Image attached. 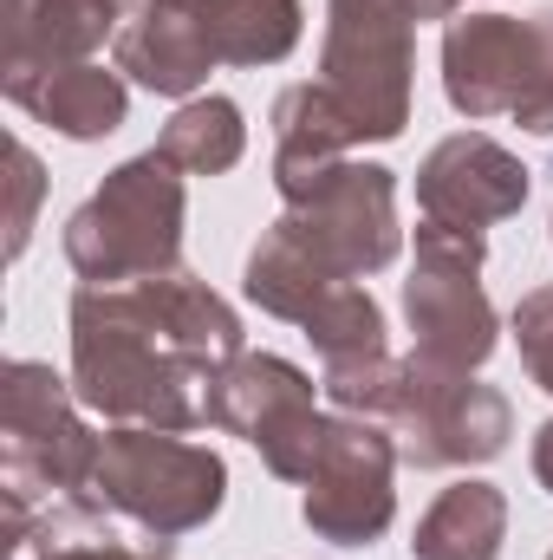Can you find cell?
I'll return each instance as SVG.
<instances>
[{
    "mask_svg": "<svg viewBox=\"0 0 553 560\" xmlns=\"http://www.w3.org/2000/svg\"><path fill=\"white\" fill-rule=\"evenodd\" d=\"M391 436L398 456L411 469H469V463H495L515 436V411L495 385H482L475 372H449L430 359H404L398 372V398H391Z\"/></svg>",
    "mask_w": 553,
    "mask_h": 560,
    "instance_id": "8",
    "label": "cell"
},
{
    "mask_svg": "<svg viewBox=\"0 0 553 560\" xmlns=\"http://www.w3.org/2000/svg\"><path fill=\"white\" fill-rule=\"evenodd\" d=\"M222 495H228V463L209 443H189L176 430L118 423L98 450L92 502H105L143 535H163V541L196 535L222 515Z\"/></svg>",
    "mask_w": 553,
    "mask_h": 560,
    "instance_id": "6",
    "label": "cell"
},
{
    "mask_svg": "<svg viewBox=\"0 0 553 560\" xmlns=\"http://www.w3.org/2000/svg\"><path fill=\"white\" fill-rule=\"evenodd\" d=\"M196 13L222 66H280L306 33L299 0H196Z\"/></svg>",
    "mask_w": 553,
    "mask_h": 560,
    "instance_id": "18",
    "label": "cell"
},
{
    "mask_svg": "<svg viewBox=\"0 0 553 560\" xmlns=\"http://www.w3.org/2000/svg\"><path fill=\"white\" fill-rule=\"evenodd\" d=\"M0 26H7L0 79H13V72H39V66L92 59L105 39H118L125 0H0Z\"/></svg>",
    "mask_w": 553,
    "mask_h": 560,
    "instance_id": "15",
    "label": "cell"
},
{
    "mask_svg": "<svg viewBox=\"0 0 553 560\" xmlns=\"http://www.w3.org/2000/svg\"><path fill=\"white\" fill-rule=\"evenodd\" d=\"M404 319H411V352L449 372L489 365L502 319L482 287V235H449V229H416V261L404 280Z\"/></svg>",
    "mask_w": 553,
    "mask_h": 560,
    "instance_id": "9",
    "label": "cell"
},
{
    "mask_svg": "<svg viewBox=\"0 0 553 560\" xmlns=\"http://www.w3.org/2000/svg\"><path fill=\"white\" fill-rule=\"evenodd\" d=\"M33 560H169V541L150 535V541H125L111 528V509L92 502V495H59L39 528H33Z\"/></svg>",
    "mask_w": 553,
    "mask_h": 560,
    "instance_id": "19",
    "label": "cell"
},
{
    "mask_svg": "<svg viewBox=\"0 0 553 560\" xmlns=\"http://www.w3.org/2000/svg\"><path fill=\"white\" fill-rule=\"evenodd\" d=\"M313 378L280 359V352H242L215 385H209V423L255 443L261 463L274 469L280 482H306L319 443H326V423L319 405H313Z\"/></svg>",
    "mask_w": 553,
    "mask_h": 560,
    "instance_id": "11",
    "label": "cell"
},
{
    "mask_svg": "<svg viewBox=\"0 0 553 560\" xmlns=\"http://www.w3.org/2000/svg\"><path fill=\"white\" fill-rule=\"evenodd\" d=\"M528 189H534L528 163L482 131L443 138L416 170V209L430 229H449V235H489L495 222L521 215Z\"/></svg>",
    "mask_w": 553,
    "mask_h": 560,
    "instance_id": "12",
    "label": "cell"
},
{
    "mask_svg": "<svg viewBox=\"0 0 553 560\" xmlns=\"http://www.w3.org/2000/svg\"><path fill=\"white\" fill-rule=\"evenodd\" d=\"M105 436L79 418L72 378L39 359L0 372V489L7 495H92Z\"/></svg>",
    "mask_w": 553,
    "mask_h": 560,
    "instance_id": "7",
    "label": "cell"
},
{
    "mask_svg": "<svg viewBox=\"0 0 553 560\" xmlns=\"http://www.w3.org/2000/svg\"><path fill=\"white\" fill-rule=\"evenodd\" d=\"M156 150L183 170V176H228L242 156H248V125H242V105L222 98V92H202V98H183L176 118L163 125Z\"/></svg>",
    "mask_w": 553,
    "mask_h": 560,
    "instance_id": "20",
    "label": "cell"
},
{
    "mask_svg": "<svg viewBox=\"0 0 553 560\" xmlns=\"http://www.w3.org/2000/svg\"><path fill=\"white\" fill-rule=\"evenodd\" d=\"M423 20H443L436 0H326L319 85L339 98L358 143L404 138Z\"/></svg>",
    "mask_w": 553,
    "mask_h": 560,
    "instance_id": "3",
    "label": "cell"
},
{
    "mask_svg": "<svg viewBox=\"0 0 553 560\" xmlns=\"http://www.w3.org/2000/svg\"><path fill=\"white\" fill-rule=\"evenodd\" d=\"M398 372H404V359H391V352H358V359H326V372H319V392L345 411V418H378L391 411V398H398Z\"/></svg>",
    "mask_w": 553,
    "mask_h": 560,
    "instance_id": "22",
    "label": "cell"
},
{
    "mask_svg": "<svg viewBox=\"0 0 553 560\" xmlns=\"http://www.w3.org/2000/svg\"><path fill=\"white\" fill-rule=\"evenodd\" d=\"M248 352L242 313L196 275L72 293V392L85 411L143 430L209 423V385Z\"/></svg>",
    "mask_w": 553,
    "mask_h": 560,
    "instance_id": "1",
    "label": "cell"
},
{
    "mask_svg": "<svg viewBox=\"0 0 553 560\" xmlns=\"http://www.w3.org/2000/svg\"><path fill=\"white\" fill-rule=\"evenodd\" d=\"M534 482L553 495V418L534 430Z\"/></svg>",
    "mask_w": 553,
    "mask_h": 560,
    "instance_id": "25",
    "label": "cell"
},
{
    "mask_svg": "<svg viewBox=\"0 0 553 560\" xmlns=\"http://www.w3.org/2000/svg\"><path fill=\"white\" fill-rule=\"evenodd\" d=\"M183 170L163 150L118 163L66 222V261L85 287H131L183 268Z\"/></svg>",
    "mask_w": 553,
    "mask_h": 560,
    "instance_id": "2",
    "label": "cell"
},
{
    "mask_svg": "<svg viewBox=\"0 0 553 560\" xmlns=\"http://www.w3.org/2000/svg\"><path fill=\"white\" fill-rule=\"evenodd\" d=\"M7 170H13V215H7V255L20 261L26 242H33V215H39V196H46V170L26 143H7Z\"/></svg>",
    "mask_w": 553,
    "mask_h": 560,
    "instance_id": "24",
    "label": "cell"
},
{
    "mask_svg": "<svg viewBox=\"0 0 553 560\" xmlns=\"http://www.w3.org/2000/svg\"><path fill=\"white\" fill-rule=\"evenodd\" d=\"M443 98L469 118H515L553 138V7L534 20L515 13H449L443 20Z\"/></svg>",
    "mask_w": 553,
    "mask_h": 560,
    "instance_id": "4",
    "label": "cell"
},
{
    "mask_svg": "<svg viewBox=\"0 0 553 560\" xmlns=\"http://www.w3.org/2000/svg\"><path fill=\"white\" fill-rule=\"evenodd\" d=\"M456 7H469V0H436V13H443V20H449V13H456Z\"/></svg>",
    "mask_w": 553,
    "mask_h": 560,
    "instance_id": "26",
    "label": "cell"
},
{
    "mask_svg": "<svg viewBox=\"0 0 553 560\" xmlns=\"http://www.w3.org/2000/svg\"><path fill=\"white\" fill-rule=\"evenodd\" d=\"M274 189L286 202L280 229L319 255L332 275L365 280L398 261L404 229H398V176L385 163H299V170H274Z\"/></svg>",
    "mask_w": 553,
    "mask_h": 560,
    "instance_id": "5",
    "label": "cell"
},
{
    "mask_svg": "<svg viewBox=\"0 0 553 560\" xmlns=\"http://www.w3.org/2000/svg\"><path fill=\"white\" fill-rule=\"evenodd\" d=\"M7 98L39 118L46 131L72 143H98L111 138L131 112V92H125V72H105L98 59H72V66H39V72H13L0 79Z\"/></svg>",
    "mask_w": 553,
    "mask_h": 560,
    "instance_id": "14",
    "label": "cell"
},
{
    "mask_svg": "<svg viewBox=\"0 0 553 560\" xmlns=\"http://www.w3.org/2000/svg\"><path fill=\"white\" fill-rule=\"evenodd\" d=\"M111 52H118V72L156 98H202L209 72L222 66L196 0H125V26Z\"/></svg>",
    "mask_w": 553,
    "mask_h": 560,
    "instance_id": "13",
    "label": "cell"
},
{
    "mask_svg": "<svg viewBox=\"0 0 553 560\" xmlns=\"http://www.w3.org/2000/svg\"><path fill=\"white\" fill-rule=\"evenodd\" d=\"M515 346H521L528 378L553 398V280L534 287V293H521V306H515Z\"/></svg>",
    "mask_w": 553,
    "mask_h": 560,
    "instance_id": "23",
    "label": "cell"
},
{
    "mask_svg": "<svg viewBox=\"0 0 553 560\" xmlns=\"http://www.w3.org/2000/svg\"><path fill=\"white\" fill-rule=\"evenodd\" d=\"M398 436L378 418H339L326 423V443L306 469L299 515L319 541L332 548H372L391 515H398Z\"/></svg>",
    "mask_w": 553,
    "mask_h": 560,
    "instance_id": "10",
    "label": "cell"
},
{
    "mask_svg": "<svg viewBox=\"0 0 553 560\" xmlns=\"http://www.w3.org/2000/svg\"><path fill=\"white\" fill-rule=\"evenodd\" d=\"M352 125L339 112V98L306 79V85H286L274 98V170H299V163H332L352 150Z\"/></svg>",
    "mask_w": 553,
    "mask_h": 560,
    "instance_id": "21",
    "label": "cell"
},
{
    "mask_svg": "<svg viewBox=\"0 0 553 560\" xmlns=\"http://www.w3.org/2000/svg\"><path fill=\"white\" fill-rule=\"evenodd\" d=\"M508 541V495L495 482L443 489L411 535V560H502Z\"/></svg>",
    "mask_w": 553,
    "mask_h": 560,
    "instance_id": "17",
    "label": "cell"
},
{
    "mask_svg": "<svg viewBox=\"0 0 553 560\" xmlns=\"http://www.w3.org/2000/svg\"><path fill=\"white\" fill-rule=\"evenodd\" d=\"M242 287H248V300L261 306V313H274V319H293L299 332H313L319 319H326V306L352 287L345 275H332L319 255H306L286 229H268L255 248H248V275H242Z\"/></svg>",
    "mask_w": 553,
    "mask_h": 560,
    "instance_id": "16",
    "label": "cell"
},
{
    "mask_svg": "<svg viewBox=\"0 0 553 560\" xmlns=\"http://www.w3.org/2000/svg\"><path fill=\"white\" fill-rule=\"evenodd\" d=\"M548 560H553V555H548Z\"/></svg>",
    "mask_w": 553,
    "mask_h": 560,
    "instance_id": "27",
    "label": "cell"
}]
</instances>
